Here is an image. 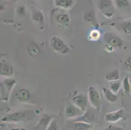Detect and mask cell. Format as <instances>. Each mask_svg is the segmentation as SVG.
Here are the masks:
<instances>
[{
    "mask_svg": "<svg viewBox=\"0 0 131 130\" xmlns=\"http://www.w3.org/2000/svg\"><path fill=\"white\" fill-rule=\"evenodd\" d=\"M105 42V51L111 53L116 49H119L123 46V40L118 35L113 32H107L104 34Z\"/></svg>",
    "mask_w": 131,
    "mask_h": 130,
    "instance_id": "1",
    "label": "cell"
},
{
    "mask_svg": "<svg viewBox=\"0 0 131 130\" xmlns=\"http://www.w3.org/2000/svg\"><path fill=\"white\" fill-rule=\"evenodd\" d=\"M16 84V80L11 77H7L1 81V101L7 102L10 97L11 91L15 88Z\"/></svg>",
    "mask_w": 131,
    "mask_h": 130,
    "instance_id": "2",
    "label": "cell"
},
{
    "mask_svg": "<svg viewBox=\"0 0 131 130\" xmlns=\"http://www.w3.org/2000/svg\"><path fill=\"white\" fill-rule=\"evenodd\" d=\"M88 98L89 104L93 109L100 111L101 108V98L97 89L93 87H89L88 90Z\"/></svg>",
    "mask_w": 131,
    "mask_h": 130,
    "instance_id": "3",
    "label": "cell"
},
{
    "mask_svg": "<svg viewBox=\"0 0 131 130\" xmlns=\"http://www.w3.org/2000/svg\"><path fill=\"white\" fill-rule=\"evenodd\" d=\"M30 115L25 111H15L2 118L1 121L5 123H18L29 120Z\"/></svg>",
    "mask_w": 131,
    "mask_h": 130,
    "instance_id": "4",
    "label": "cell"
},
{
    "mask_svg": "<svg viewBox=\"0 0 131 130\" xmlns=\"http://www.w3.org/2000/svg\"><path fill=\"white\" fill-rule=\"evenodd\" d=\"M52 48L55 52L60 55H67L70 52V48L58 36L52 37L50 41Z\"/></svg>",
    "mask_w": 131,
    "mask_h": 130,
    "instance_id": "5",
    "label": "cell"
},
{
    "mask_svg": "<svg viewBox=\"0 0 131 130\" xmlns=\"http://www.w3.org/2000/svg\"><path fill=\"white\" fill-rule=\"evenodd\" d=\"M88 102V96L84 94H78L72 98V103L83 112L87 110Z\"/></svg>",
    "mask_w": 131,
    "mask_h": 130,
    "instance_id": "6",
    "label": "cell"
},
{
    "mask_svg": "<svg viewBox=\"0 0 131 130\" xmlns=\"http://www.w3.org/2000/svg\"><path fill=\"white\" fill-rule=\"evenodd\" d=\"M84 112L75 106L73 103H69L66 106L65 111V115L68 119H77V117L82 115Z\"/></svg>",
    "mask_w": 131,
    "mask_h": 130,
    "instance_id": "7",
    "label": "cell"
},
{
    "mask_svg": "<svg viewBox=\"0 0 131 130\" xmlns=\"http://www.w3.org/2000/svg\"><path fill=\"white\" fill-rule=\"evenodd\" d=\"M123 117V109H117L114 111L109 112L105 114V120L110 124H114L119 121Z\"/></svg>",
    "mask_w": 131,
    "mask_h": 130,
    "instance_id": "8",
    "label": "cell"
},
{
    "mask_svg": "<svg viewBox=\"0 0 131 130\" xmlns=\"http://www.w3.org/2000/svg\"><path fill=\"white\" fill-rule=\"evenodd\" d=\"M95 114L91 111L87 109L82 115L77 117V119H73L72 121L73 122H85V123L91 124L95 121Z\"/></svg>",
    "mask_w": 131,
    "mask_h": 130,
    "instance_id": "9",
    "label": "cell"
},
{
    "mask_svg": "<svg viewBox=\"0 0 131 130\" xmlns=\"http://www.w3.org/2000/svg\"><path fill=\"white\" fill-rule=\"evenodd\" d=\"M0 74L1 76L7 77H10L13 75V68L5 61L2 60L0 63Z\"/></svg>",
    "mask_w": 131,
    "mask_h": 130,
    "instance_id": "10",
    "label": "cell"
},
{
    "mask_svg": "<svg viewBox=\"0 0 131 130\" xmlns=\"http://www.w3.org/2000/svg\"><path fill=\"white\" fill-rule=\"evenodd\" d=\"M91 124L85 123L82 122H70L68 128L71 130H89L92 128Z\"/></svg>",
    "mask_w": 131,
    "mask_h": 130,
    "instance_id": "11",
    "label": "cell"
},
{
    "mask_svg": "<svg viewBox=\"0 0 131 130\" xmlns=\"http://www.w3.org/2000/svg\"><path fill=\"white\" fill-rule=\"evenodd\" d=\"M15 100L20 102H26L30 98L29 92L25 89H20L15 93L14 95Z\"/></svg>",
    "mask_w": 131,
    "mask_h": 130,
    "instance_id": "12",
    "label": "cell"
},
{
    "mask_svg": "<svg viewBox=\"0 0 131 130\" xmlns=\"http://www.w3.org/2000/svg\"><path fill=\"white\" fill-rule=\"evenodd\" d=\"M52 120V118L50 116L48 115V114H45L44 115V116L41 118L39 124L34 127L33 130H46Z\"/></svg>",
    "mask_w": 131,
    "mask_h": 130,
    "instance_id": "13",
    "label": "cell"
},
{
    "mask_svg": "<svg viewBox=\"0 0 131 130\" xmlns=\"http://www.w3.org/2000/svg\"><path fill=\"white\" fill-rule=\"evenodd\" d=\"M102 92L103 93L104 98L107 102L110 103H114L116 102V101L117 100V96L110 90V89L102 87Z\"/></svg>",
    "mask_w": 131,
    "mask_h": 130,
    "instance_id": "14",
    "label": "cell"
},
{
    "mask_svg": "<svg viewBox=\"0 0 131 130\" xmlns=\"http://www.w3.org/2000/svg\"><path fill=\"white\" fill-rule=\"evenodd\" d=\"M106 80L108 82L117 81H119L120 79V74L118 69H114L112 71L109 72L106 74L105 76Z\"/></svg>",
    "mask_w": 131,
    "mask_h": 130,
    "instance_id": "15",
    "label": "cell"
},
{
    "mask_svg": "<svg viewBox=\"0 0 131 130\" xmlns=\"http://www.w3.org/2000/svg\"><path fill=\"white\" fill-rule=\"evenodd\" d=\"M40 52V49L37 44L33 42L31 43L28 48V53L32 57H35Z\"/></svg>",
    "mask_w": 131,
    "mask_h": 130,
    "instance_id": "16",
    "label": "cell"
},
{
    "mask_svg": "<svg viewBox=\"0 0 131 130\" xmlns=\"http://www.w3.org/2000/svg\"><path fill=\"white\" fill-rule=\"evenodd\" d=\"M74 0H56L55 4L58 7H62L64 9L69 8L73 4Z\"/></svg>",
    "mask_w": 131,
    "mask_h": 130,
    "instance_id": "17",
    "label": "cell"
},
{
    "mask_svg": "<svg viewBox=\"0 0 131 130\" xmlns=\"http://www.w3.org/2000/svg\"><path fill=\"white\" fill-rule=\"evenodd\" d=\"M123 90L127 95H129L131 91V85L128 77H125L123 79L122 83Z\"/></svg>",
    "mask_w": 131,
    "mask_h": 130,
    "instance_id": "18",
    "label": "cell"
},
{
    "mask_svg": "<svg viewBox=\"0 0 131 130\" xmlns=\"http://www.w3.org/2000/svg\"><path fill=\"white\" fill-rule=\"evenodd\" d=\"M56 20L58 23L60 24H68L69 23L70 18L69 16L66 14H59L56 17Z\"/></svg>",
    "mask_w": 131,
    "mask_h": 130,
    "instance_id": "19",
    "label": "cell"
},
{
    "mask_svg": "<svg viewBox=\"0 0 131 130\" xmlns=\"http://www.w3.org/2000/svg\"><path fill=\"white\" fill-rule=\"evenodd\" d=\"M101 37V32L97 29H95L91 30L89 34V39L91 41H97V40H99Z\"/></svg>",
    "mask_w": 131,
    "mask_h": 130,
    "instance_id": "20",
    "label": "cell"
},
{
    "mask_svg": "<svg viewBox=\"0 0 131 130\" xmlns=\"http://www.w3.org/2000/svg\"><path fill=\"white\" fill-rule=\"evenodd\" d=\"M121 83L119 81L110 82V90L113 92L114 94H117L121 89Z\"/></svg>",
    "mask_w": 131,
    "mask_h": 130,
    "instance_id": "21",
    "label": "cell"
},
{
    "mask_svg": "<svg viewBox=\"0 0 131 130\" xmlns=\"http://www.w3.org/2000/svg\"><path fill=\"white\" fill-rule=\"evenodd\" d=\"M33 19L38 23H42L44 22V16L40 11H37L33 14Z\"/></svg>",
    "mask_w": 131,
    "mask_h": 130,
    "instance_id": "22",
    "label": "cell"
},
{
    "mask_svg": "<svg viewBox=\"0 0 131 130\" xmlns=\"http://www.w3.org/2000/svg\"><path fill=\"white\" fill-rule=\"evenodd\" d=\"M122 29L124 33L128 35H131V21H125L123 23Z\"/></svg>",
    "mask_w": 131,
    "mask_h": 130,
    "instance_id": "23",
    "label": "cell"
},
{
    "mask_svg": "<svg viewBox=\"0 0 131 130\" xmlns=\"http://www.w3.org/2000/svg\"><path fill=\"white\" fill-rule=\"evenodd\" d=\"M46 130H58V125L55 119H52Z\"/></svg>",
    "mask_w": 131,
    "mask_h": 130,
    "instance_id": "24",
    "label": "cell"
},
{
    "mask_svg": "<svg viewBox=\"0 0 131 130\" xmlns=\"http://www.w3.org/2000/svg\"><path fill=\"white\" fill-rule=\"evenodd\" d=\"M112 3L110 0H101L100 2V9H104L111 6Z\"/></svg>",
    "mask_w": 131,
    "mask_h": 130,
    "instance_id": "25",
    "label": "cell"
},
{
    "mask_svg": "<svg viewBox=\"0 0 131 130\" xmlns=\"http://www.w3.org/2000/svg\"><path fill=\"white\" fill-rule=\"evenodd\" d=\"M116 3L119 7H127L129 5L128 0H116Z\"/></svg>",
    "mask_w": 131,
    "mask_h": 130,
    "instance_id": "26",
    "label": "cell"
},
{
    "mask_svg": "<svg viewBox=\"0 0 131 130\" xmlns=\"http://www.w3.org/2000/svg\"><path fill=\"white\" fill-rule=\"evenodd\" d=\"M125 66L129 71H131V56L128 57L125 61Z\"/></svg>",
    "mask_w": 131,
    "mask_h": 130,
    "instance_id": "27",
    "label": "cell"
},
{
    "mask_svg": "<svg viewBox=\"0 0 131 130\" xmlns=\"http://www.w3.org/2000/svg\"><path fill=\"white\" fill-rule=\"evenodd\" d=\"M105 130H123L121 127H119L117 126H115V125L113 124H110L107 126L106 128L105 129Z\"/></svg>",
    "mask_w": 131,
    "mask_h": 130,
    "instance_id": "28",
    "label": "cell"
},
{
    "mask_svg": "<svg viewBox=\"0 0 131 130\" xmlns=\"http://www.w3.org/2000/svg\"><path fill=\"white\" fill-rule=\"evenodd\" d=\"M17 11H18V14H20L21 16H25V13H26V12H25V9L24 7L20 6L18 9Z\"/></svg>",
    "mask_w": 131,
    "mask_h": 130,
    "instance_id": "29",
    "label": "cell"
},
{
    "mask_svg": "<svg viewBox=\"0 0 131 130\" xmlns=\"http://www.w3.org/2000/svg\"><path fill=\"white\" fill-rule=\"evenodd\" d=\"M11 130H26V129L23 128V127H15V128H13Z\"/></svg>",
    "mask_w": 131,
    "mask_h": 130,
    "instance_id": "30",
    "label": "cell"
}]
</instances>
